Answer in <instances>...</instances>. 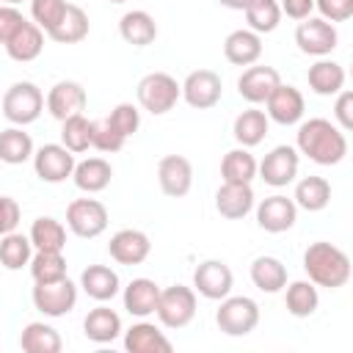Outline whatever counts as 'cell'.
Wrapping results in <instances>:
<instances>
[{
	"label": "cell",
	"instance_id": "1",
	"mask_svg": "<svg viewBox=\"0 0 353 353\" xmlns=\"http://www.w3.org/2000/svg\"><path fill=\"white\" fill-rule=\"evenodd\" d=\"M295 149L317 165H336L347 154V138L328 119H309L295 132Z\"/></svg>",
	"mask_w": 353,
	"mask_h": 353
},
{
	"label": "cell",
	"instance_id": "2",
	"mask_svg": "<svg viewBox=\"0 0 353 353\" xmlns=\"http://www.w3.org/2000/svg\"><path fill=\"white\" fill-rule=\"evenodd\" d=\"M303 270L314 287L339 290L350 279V256L339 245L317 240L303 251Z\"/></svg>",
	"mask_w": 353,
	"mask_h": 353
},
{
	"label": "cell",
	"instance_id": "3",
	"mask_svg": "<svg viewBox=\"0 0 353 353\" xmlns=\"http://www.w3.org/2000/svg\"><path fill=\"white\" fill-rule=\"evenodd\" d=\"M135 97L143 110H149L152 116H163V113L174 110V105L182 97V88L168 72H149L138 80Z\"/></svg>",
	"mask_w": 353,
	"mask_h": 353
},
{
	"label": "cell",
	"instance_id": "4",
	"mask_svg": "<svg viewBox=\"0 0 353 353\" xmlns=\"http://www.w3.org/2000/svg\"><path fill=\"white\" fill-rule=\"evenodd\" d=\"M44 110V94L36 83L30 80H19L14 85L6 88L3 94V116L14 124V127H25L33 124Z\"/></svg>",
	"mask_w": 353,
	"mask_h": 353
},
{
	"label": "cell",
	"instance_id": "5",
	"mask_svg": "<svg viewBox=\"0 0 353 353\" xmlns=\"http://www.w3.org/2000/svg\"><path fill=\"white\" fill-rule=\"evenodd\" d=\"M215 323L226 336H245L259 325V306L248 295H226L221 298Z\"/></svg>",
	"mask_w": 353,
	"mask_h": 353
},
{
	"label": "cell",
	"instance_id": "6",
	"mask_svg": "<svg viewBox=\"0 0 353 353\" xmlns=\"http://www.w3.org/2000/svg\"><path fill=\"white\" fill-rule=\"evenodd\" d=\"M154 314L165 328H185L196 317V290L185 284H171L160 290Z\"/></svg>",
	"mask_w": 353,
	"mask_h": 353
},
{
	"label": "cell",
	"instance_id": "7",
	"mask_svg": "<svg viewBox=\"0 0 353 353\" xmlns=\"http://www.w3.org/2000/svg\"><path fill=\"white\" fill-rule=\"evenodd\" d=\"M66 226L83 240H94L108 229V210L97 199H74L66 207Z\"/></svg>",
	"mask_w": 353,
	"mask_h": 353
},
{
	"label": "cell",
	"instance_id": "8",
	"mask_svg": "<svg viewBox=\"0 0 353 353\" xmlns=\"http://www.w3.org/2000/svg\"><path fill=\"white\" fill-rule=\"evenodd\" d=\"M336 41H339V33L336 28L328 22V19H314V17H306L301 19V25L295 28V44L301 52L306 55H314V58H325L336 50Z\"/></svg>",
	"mask_w": 353,
	"mask_h": 353
},
{
	"label": "cell",
	"instance_id": "9",
	"mask_svg": "<svg viewBox=\"0 0 353 353\" xmlns=\"http://www.w3.org/2000/svg\"><path fill=\"white\" fill-rule=\"evenodd\" d=\"M30 298H33V306L44 317H63L77 303V287L69 281V276H63L50 284H36Z\"/></svg>",
	"mask_w": 353,
	"mask_h": 353
},
{
	"label": "cell",
	"instance_id": "10",
	"mask_svg": "<svg viewBox=\"0 0 353 353\" xmlns=\"http://www.w3.org/2000/svg\"><path fill=\"white\" fill-rule=\"evenodd\" d=\"M33 171L41 182H66L74 171V154L63 143H44L33 152Z\"/></svg>",
	"mask_w": 353,
	"mask_h": 353
},
{
	"label": "cell",
	"instance_id": "11",
	"mask_svg": "<svg viewBox=\"0 0 353 353\" xmlns=\"http://www.w3.org/2000/svg\"><path fill=\"white\" fill-rule=\"evenodd\" d=\"M256 174L270 188H287L298 176V149L295 146H273L262 163H256Z\"/></svg>",
	"mask_w": 353,
	"mask_h": 353
},
{
	"label": "cell",
	"instance_id": "12",
	"mask_svg": "<svg viewBox=\"0 0 353 353\" xmlns=\"http://www.w3.org/2000/svg\"><path fill=\"white\" fill-rule=\"evenodd\" d=\"M234 276L223 259H204L193 270V290L207 301H221L232 292Z\"/></svg>",
	"mask_w": 353,
	"mask_h": 353
},
{
	"label": "cell",
	"instance_id": "13",
	"mask_svg": "<svg viewBox=\"0 0 353 353\" xmlns=\"http://www.w3.org/2000/svg\"><path fill=\"white\" fill-rule=\"evenodd\" d=\"M179 88H182V99L190 108H196V110L215 108L221 102V94H223V83H221V77L212 69H196V72H190Z\"/></svg>",
	"mask_w": 353,
	"mask_h": 353
},
{
	"label": "cell",
	"instance_id": "14",
	"mask_svg": "<svg viewBox=\"0 0 353 353\" xmlns=\"http://www.w3.org/2000/svg\"><path fill=\"white\" fill-rule=\"evenodd\" d=\"M157 182L168 199H182L193 188V165L182 154H165L157 163Z\"/></svg>",
	"mask_w": 353,
	"mask_h": 353
},
{
	"label": "cell",
	"instance_id": "15",
	"mask_svg": "<svg viewBox=\"0 0 353 353\" xmlns=\"http://www.w3.org/2000/svg\"><path fill=\"white\" fill-rule=\"evenodd\" d=\"M265 108H268L265 116H268L270 121L281 124V127L298 124V121L303 119V110H306L303 94H301L295 85H284V83H279V85L273 88V94L265 99Z\"/></svg>",
	"mask_w": 353,
	"mask_h": 353
},
{
	"label": "cell",
	"instance_id": "16",
	"mask_svg": "<svg viewBox=\"0 0 353 353\" xmlns=\"http://www.w3.org/2000/svg\"><path fill=\"white\" fill-rule=\"evenodd\" d=\"M298 221V207L292 199L276 193V196H268L256 204V223L259 229L270 232V234H281L287 229H292Z\"/></svg>",
	"mask_w": 353,
	"mask_h": 353
},
{
	"label": "cell",
	"instance_id": "17",
	"mask_svg": "<svg viewBox=\"0 0 353 353\" xmlns=\"http://www.w3.org/2000/svg\"><path fill=\"white\" fill-rule=\"evenodd\" d=\"M85 102H88L85 88H83L77 80H61V83H55V85L47 91V99H44L50 116L58 119V121L83 113V110H85Z\"/></svg>",
	"mask_w": 353,
	"mask_h": 353
},
{
	"label": "cell",
	"instance_id": "18",
	"mask_svg": "<svg viewBox=\"0 0 353 353\" xmlns=\"http://www.w3.org/2000/svg\"><path fill=\"white\" fill-rule=\"evenodd\" d=\"M149 251H152L149 234L141 229H119L108 243V254L119 265H141L146 262Z\"/></svg>",
	"mask_w": 353,
	"mask_h": 353
},
{
	"label": "cell",
	"instance_id": "19",
	"mask_svg": "<svg viewBox=\"0 0 353 353\" xmlns=\"http://www.w3.org/2000/svg\"><path fill=\"white\" fill-rule=\"evenodd\" d=\"M281 83V77H279V72L273 69V66H248V69H243V74L237 77V91H240V97L248 102V105H262L270 94H273V88Z\"/></svg>",
	"mask_w": 353,
	"mask_h": 353
},
{
	"label": "cell",
	"instance_id": "20",
	"mask_svg": "<svg viewBox=\"0 0 353 353\" xmlns=\"http://www.w3.org/2000/svg\"><path fill=\"white\" fill-rule=\"evenodd\" d=\"M215 210L229 218V221H240L254 210V190L245 182H223L215 190Z\"/></svg>",
	"mask_w": 353,
	"mask_h": 353
},
{
	"label": "cell",
	"instance_id": "21",
	"mask_svg": "<svg viewBox=\"0 0 353 353\" xmlns=\"http://www.w3.org/2000/svg\"><path fill=\"white\" fill-rule=\"evenodd\" d=\"M124 350L127 353H171L174 345L154 323H146L141 317V323H132L124 331Z\"/></svg>",
	"mask_w": 353,
	"mask_h": 353
},
{
	"label": "cell",
	"instance_id": "22",
	"mask_svg": "<svg viewBox=\"0 0 353 353\" xmlns=\"http://www.w3.org/2000/svg\"><path fill=\"white\" fill-rule=\"evenodd\" d=\"M80 287L88 298L105 303V301H113L121 290V281H119V273L108 265H88L83 273H80Z\"/></svg>",
	"mask_w": 353,
	"mask_h": 353
},
{
	"label": "cell",
	"instance_id": "23",
	"mask_svg": "<svg viewBox=\"0 0 353 353\" xmlns=\"http://www.w3.org/2000/svg\"><path fill=\"white\" fill-rule=\"evenodd\" d=\"M223 55L234 66H251L262 55V36L254 33V30H248V28L232 30L226 36V41H223Z\"/></svg>",
	"mask_w": 353,
	"mask_h": 353
},
{
	"label": "cell",
	"instance_id": "24",
	"mask_svg": "<svg viewBox=\"0 0 353 353\" xmlns=\"http://www.w3.org/2000/svg\"><path fill=\"white\" fill-rule=\"evenodd\" d=\"M44 50V30L36 25V22H22V28L6 41V52L11 61H19V63H30L41 55Z\"/></svg>",
	"mask_w": 353,
	"mask_h": 353
},
{
	"label": "cell",
	"instance_id": "25",
	"mask_svg": "<svg viewBox=\"0 0 353 353\" xmlns=\"http://www.w3.org/2000/svg\"><path fill=\"white\" fill-rule=\"evenodd\" d=\"M119 36L132 47H149L157 39V22L149 11H141V8L127 11L119 19Z\"/></svg>",
	"mask_w": 353,
	"mask_h": 353
},
{
	"label": "cell",
	"instance_id": "26",
	"mask_svg": "<svg viewBox=\"0 0 353 353\" xmlns=\"http://www.w3.org/2000/svg\"><path fill=\"white\" fill-rule=\"evenodd\" d=\"M157 295H160V287L152 281V279H132L127 287H124V309L132 314V317H149L154 314L157 309Z\"/></svg>",
	"mask_w": 353,
	"mask_h": 353
},
{
	"label": "cell",
	"instance_id": "27",
	"mask_svg": "<svg viewBox=\"0 0 353 353\" xmlns=\"http://www.w3.org/2000/svg\"><path fill=\"white\" fill-rule=\"evenodd\" d=\"M72 179L83 193H102L113 179V168L105 157H88L83 163H74Z\"/></svg>",
	"mask_w": 353,
	"mask_h": 353
},
{
	"label": "cell",
	"instance_id": "28",
	"mask_svg": "<svg viewBox=\"0 0 353 353\" xmlns=\"http://www.w3.org/2000/svg\"><path fill=\"white\" fill-rule=\"evenodd\" d=\"M83 334H85V339H91L97 345H108L121 334V317L110 306H97L85 314Z\"/></svg>",
	"mask_w": 353,
	"mask_h": 353
},
{
	"label": "cell",
	"instance_id": "29",
	"mask_svg": "<svg viewBox=\"0 0 353 353\" xmlns=\"http://www.w3.org/2000/svg\"><path fill=\"white\" fill-rule=\"evenodd\" d=\"M306 80H309V88H312L314 94L331 97V94H339V91L345 88V69H342V63H336V61L320 58L317 63L309 66Z\"/></svg>",
	"mask_w": 353,
	"mask_h": 353
},
{
	"label": "cell",
	"instance_id": "30",
	"mask_svg": "<svg viewBox=\"0 0 353 353\" xmlns=\"http://www.w3.org/2000/svg\"><path fill=\"white\" fill-rule=\"evenodd\" d=\"M268 127H270V119L265 116V110L248 108V110H243V113L234 119V124H232V135H234V141H237L240 146L251 149V146H256V143L265 141Z\"/></svg>",
	"mask_w": 353,
	"mask_h": 353
},
{
	"label": "cell",
	"instance_id": "31",
	"mask_svg": "<svg viewBox=\"0 0 353 353\" xmlns=\"http://www.w3.org/2000/svg\"><path fill=\"white\" fill-rule=\"evenodd\" d=\"M295 207L306 210V212H320L328 207L331 201V182L325 176H303L298 185H295V196H292Z\"/></svg>",
	"mask_w": 353,
	"mask_h": 353
},
{
	"label": "cell",
	"instance_id": "32",
	"mask_svg": "<svg viewBox=\"0 0 353 353\" xmlns=\"http://www.w3.org/2000/svg\"><path fill=\"white\" fill-rule=\"evenodd\" d=\"M251 281H254L256 290H262L268 295L281 292L284 284H287V268L276 256H256L251 262Z\"/></svg>",
	"mask_w": 353,
	"mask_h": 353
},
{
	"label": "cell",
	"instance_id": "33",
	"mask_svg": "<svg viewBox=\"0 0 353 353\" xmlns=\"http://www.w3.org/2000/svg\"><path fill=\"white\" fill-rule=\"evenodd\" d=\"M88 28H91L88 14H85L80 6L69 3L63 19H61L47 36H50L52 41H58V44H77V41H83V39L88 36Z\"/></svg>",
	"mask_w": 353,
	"mask_h": 353
},
{
	"label": "cell",
	"instance_id": "34",
	"mask_svg": "<svg viewBox=\"0 0 353 353\" xmlns=\"http://www.w3.org/2000/svg\"><path fill=\"white\" fill-rule=\"evenodd\" d=\"M19 347L25 353H58L63 347V339L47 323H28L19 334Z\"/></svg>",
	"mask_w": 353,
	"mask_h": 353
},
{
	"label": "cell",
	"instance_id": "35",
	"mask_svg": "<svg viewBox=\"0 0 353 353\" xmlns=\"http://www.w3.org/2000/svg\"><path fill=\"white\" fill-rule=\"evenodd\" d=\"M28 237H30V245L36 251H63L66 248V229L61 221H55L50 215L36 218Z\"/></svg>",
	"mask_w": 353,
	"mask_h": 353
},
{
	"label": "cell",
	"instance_id": "36",
	"mask_svg": "<svg viewBox=\"0 0 353 353\" xmlns=\"http://www.w3.org/2000/svg\"><path fill=\"white\" fill-rule=\"evenodd\" d=\"M284 306L292 317H312L320 306L317 287L312 281H292L284 284Z\"/></svg>",
	"mask_w": 353,
	"mask_h": 353
},
{
	"label": "cell",
	"instance_id": "37",
	"mask_svg": "<svg viewBox=\"0 0 353 353\" xmlns=\"http://www.w3.org/2000/svg\"><path fill=\"white\" fill-rule=\"evenodd\" d=\"M33 138L22 127H8L0 132V163L8 165H22L25 160L33 157Z\"/></svg>",
	"mask_w": 353,
	"mask_h": 353
},
{
	"label": "cell",
	"instance_id": "38",
	"mask_svg": "<svg viewBox=\"0 0 353 353\" xmlns=\"http://www.w3.org/2000/svg\"><path fill=\"white\" fill-rule=\"evenodd\" d=\"M221 176L223 182H245L251 185V179L256 176V160L245 146H237L232 152L223 154L221 160Z\"/></svg>",
	"mask_w": 353,
	"mask_h": 353
},
{
	"label": "cell",
	"instance_id": "39",
	"mask_svg": "<svg viewBox=\"0 0 353 353\" xmlns=\"http://www.w3.org/2000/svg\"><path fill=\"white\" fill-rule=\"evenodd\" d=\"M33 284H50L66 276V259L63 251H36L28 262Z\"/></svg>",
	"mask_w": 353,
	"mask_h": 353
},
{
	"label": "cell",
	"instance_id": "40",
	"mask_svg": "<svg viewBox=\"0 0 353 353\" xmlns=\"http://www.w3.org/2000/svg\"><path fill=\"white\" fill-rule=\"evenodd\" d=\"M33 256V245L30 237L19 234V232H8L0 237V265L6 270H22Z\"/></svg>",
	"mask_w": 353,
	"mask_h": 353
},
{
	"label": "cell",
	"instance_id": "41",
	"mask_svg": "<svg viewBox=\"0 0 353 353\" xmlns=\"http://www.w3.org/2000/svg\"><path fill=\"white\" fill-rule=\"evenodd\" d=\"M245 22L248 30L254 33H273L281 22V8L276 0H251V6L245 8Z\"/></svg>",
	"mask_w": 353,
	"mask_h": 353
},
{
	"label": "cell",
	"instance_id": "42",
	"mask_svg": "<svg viewBox=\"0 0 353 353\" xmlns=\"http://www.w3.org/2000/svg\"><path fill=\"white\" fill-rule=\"evenodd\" d=\"M61 143H63L72 154L88 152V146H91V121H88L83 113L63 119V121H61Z\"/></svg>",
	"mask_w": 353,
	"mask_h": 353
},
{
	"label": "cell",
	"instance_id": "43",
	"mask_svg": "<svg viewBox=\"0 0 353 353\" xmlns=\"http://www.w3.org/2000/svg\"><path fill=\"white\" fill-rule=\"evenodd\" d=\"M124 141H127V138L108 121V116L91 121V146H94V149H99V152H105V154H113V152H119V149L124 146Z\"/></svg>",
	"mask_w": 353,
	"mask_h": 353
},
{
	"label": "cell",
	"instance_id": "44",
	"mask_svg": "<svg viewBox=\"0 0 353 353\" xmlns=\"http://www.w3.org/2000/svg\"><path fill=\"white\" fill-rule=\"evenodd\" d=\"M66 6V0H30V17L44 33H50L63 19Z\"/></svg>",
	"mask_w": 353,
	"mask_h": 353
},
{
	"label": "cell",
	"instance_id": "45",
	"mask_svg": "<svg viewBox=\"0 0 353 353\" xmlns=\"http://www.w3.org/2000/svg\"><path fill=\"white\" fill-rule=\"evenodd\" d=\"M108 121H110L124 138H130V135H135L138 127H141V110H138L132 102H119V105L110 110Z\"/></svg>",
	"mask_w": 353,
	"mask_h": 353
},
{
	"label": "cell",
	"instance_id": "46",
	"mask_svg": "<svg viewBox=\"0 0 353 353\" xmlns=\"http://www.w3.org/2000/svg\"><path fill=\"white\" fill-rule=\"evenodd\" d=\"M314 8L331 22H345L353 17V0H314Z\"/></svg>",
	"mask_w": 353,
	"mask_h": 353
},
{
	"label": "cell",
	"instance_id": "47",
	"mask_svg": "<svg viewBox=\"0 0 353 353\" xmlns=\"http://www.w3.org/2000/svg\"><path fill=\"white\" fill-rule=\"evenodd\" d=\"M19 218H22L19 201L11 199V196H0V237L8 234V232H17Z\"/></svg>",
	"mask_w": 353,
	"mask_h": 353
},
{
	"label": "cell",
	"instance_id": "48",
	"mask_svg": "<svg viewBox=\"0 0 353 353\" xmlns=\"http://www.w3.org/2000/svg\"><path fill=\"white\" fill-rule=\"evenodd\" d=\"M22 22H25V17H22V11L17 8V6H0V44L6 47V41L22 28Z\"/></svg>",
	"mask_w": 353,
	"mask_h": 353
},
{
	"label": "cell",
	"instance_id": "49",
	"mask_svg": "<svg viewBox=\"0 0 353 353\" xmlns=\"http://www.w3.org/2000/svg\"><path fill=\"white\" fill-rule=\"evenodd\" d=\"M334 119H336V127H339L342 132H350V130H353V94L345 91V88L336 94Z\"/></svg>",
	"mask_w": 353,
	"mask_h": 353
},
{
	"label": "cell",
	"instance_id": "50",
	"mask_svg": "<svg viewBox=\"0 0 353 353\" xmlns=\"http://www.w3.org/2000/svg\"><path fill=\"white\" fill-rule=\"evenodd\" d=\"M281 14H287L290 19H306L314 11V0H281L279 3Z\"/></svg>",
	"mask_w": 353,
	"mask_h": 353
},
{
	"label": "cell",
	"instance_id": "51",
	"mask_svg": "<svg viewBox=\"0 0 353 353\" xmlns=\"http://www.w3.org/2000/svg\"><path fill=\"white\" fill-rule=\"evenodd\" d=\"M223 8H232V11H245L251 6V0H218Z\"/></svg>",
	"mask_w": 353,
	"mask_h": 353
},
{
	"label": "cell",
	"instance_id": "52",
	"mask_svg": "<svg viewBox=\"0 0 353 353\" xmlns=\"http://www.w3.org/2000/svg\"><path fill=\"white\" fill-rule=\"evenodd\" d=\"M6 6H17V3H22V0H3Z\"/></svg>",
	"mask_w": 353,
	"mask_h": 353
},
{
	"label": "cell",
	"instance_id": "53",
	"mask_svg": "<svg viewBox=\"0 0 353 353\" xmlns=\"http://www.w3.org/2000/svg\"><path fill=\"white\" fill-rule=\"evenodd\" d=\"M110 3H127V0H110Z\"/></svg>",
	"mask_w": 353,
	"mask_h": 353
}]
</instances>
